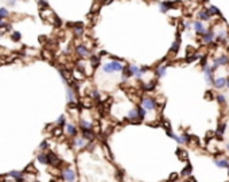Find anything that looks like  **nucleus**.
<instances>
[{"instance_id":"7","label":"nucleus","mask_w":229,"mask_h":182,"mask_svg":"<svg viewBox=\"0 0 229 182\" xmlns=\"http://www.w3.org/2000/svg\"><path fill=\"white\" fill-rule=\"evenodd\" d=\"M89 143H90V142H88L85 138H82V136H76V138L73 139V146L76 147V148H78V150L88 148Z\"/></svg>"},{"instance_id":"28","label":"nucleus","mask_w":229,"mask_h":182,"mask_svg":"<svg viewBox=\"0 0 229 182\" xmlns=\"http://www.w3.org/2000/svg\"><path fill=\"white\" fill-rule=\"evenodd\" d=\"M176 155L179 156V159H182V161H186V159H187V151H186V150H182V148H178V150H176Z\"/></svg>"},{"instance_id":"39","label":"nucleus","mask_w":229,"mask_h":182,"mask_svg":"<svg viewBox=\"0 0 229 182\" xmlns=\"http://www.w3.org/2000/svg\"><path fill=\"white\" fill-rule=\"evenodd\" d=\"M8 16V11L6 8H0V19H4Z\"/></svg>"},{"instance_id":"6","label":"nucleus","mask_w":229,"mask_h":182,"mask_svg":"<svg viewBox=\"0 0 229 182\" xmlns=\"http://www.w3.org/2000/svg\"><path fill=\"white\" fill-rule=\"evenodd\" d=\"M127 120L131 121V123H139L140 120V116H139V111H138V107H133L131 108L128 112H127Z\"/></svg>"},{"instance_id":"13","label":"nucleus","mask_w":229,"mask_h":182,"mask_svg":"<svg viewBox=\"0 0 229 182\" xmlns=\"http://www.w3.org/2000/svg\"><path fill=\"white\" fill-rule=\"evenodd\" d=\"M66 97H68L69 104H74V103L77 101V97H76V89H73L70 85H68V88H66Z\"/></svg>"},{"instance_id":"26","label":"nucleus","mask_w":229,"mask_h":182,"mask_svg":"<svg viewBox=\"0 0 229 182\" xmlns=\"http://www.w3.org/2000/svg\"><path fill=\"white\" fill-rule=\"evenodd\" d=\"M191 170H193V167H191V164H186V167L182 170V173H181V175L185 177V178H189V177H191Z\"/></svg>"},{"instance_id":"5","label":"nucleus","mask_w":229,"mask_h":182,"mask_svg":"<svg viewBox=\"0 0 229 182\" xmlns=\"http://www.w3.org/2000/svg\"><path fill=\"white\" fill-rule=\"evenodd\" d=\"M229 65V57H228V54H221V56H218V57H216L214 58V61H213V70H217L220 66H228Z\"/></svg>"},{"instance_id":"33","label":"nucleus","mask_w":229,"mask_h":182,"mask_svg":"<svg viewBox=\"0 0 229 182\" xmlns=\"http://www.w3.org/2000/svg\"><path fill=\"white\" fill-rule=\"evenodd\" d=\"M138 111H139V116H140V120H144V119L147 118V111L143 108L141 105L138 107Z\"/></svg>"},{"instance_id":"12","label":"nucleus","mask_w":229,"mask_h":182,"mask_svg":"<svg viewBox=\"0 0 229 182\" xmlns=\"http://www.w3.org/2000/svg\"><path fill=\"white\" fill-rule=\"evenodd\" d=\"M213 163L220 169H229V163H228V158H222V156H217V158L213 159Z\"/></svg>"},{"instance_id":"2","label":"nucleus","mask_w":229,"mask_h":182,"mask_svg":"<svg viewBox=\"0 0 229 182\" xmlns=\"http://www.w3.org/2000/svg\"><path fill=\"white\" fill-rule=\"evenodd\" d=\"M140 105L148 112V111H155V109L159 107V104H158V101H156L155 97L146 96L140 100Z\"/></svg>"},{"instance_id":"23","label":"nucleus","mask_w":229,"mask_h":182,"mask_svg":"<svg viewBox=\"0 0 229 182\" xmlns=\"http://www.w3.org/2000/svg\"><path fill=\"white\" fill-rule=\"evenodd\" d=\"M38 162L41 164H50V161H49V155H47V153H41L38 155Z\"/></svg>"},{"instance_id":"9","label":"nucleus","mask_w":229,"mask_h":182,"mask_svg":"<svg viewBox=\"0 0 229 182\" xmlns=\"http://www.w3.org/2000/svg\"><path fill=\"white\" fill-rule=\"evenodd\" d=\"M193 30L195 31V34L197 35H203V34H206L208 32V29H206L205 23L201 20H195L193 23Z\"/></svg>"},{"instance_id":"45","label":"nucleus","mask_w":229,"mask_h":182,"mask_svg":"<svg viewBox=\"0 0 229 182\" xmlns=\"http://www.w3.org/2000/svg\"><path fill=\"white\" fill-rule=\"evenodd\" d=\"M226 88H229V77L226 78Z\"/></svg>"},{"instance_id":"37","label":"nucleus","mask_w":229,"mask_h":182,"mask_svg":"<svg viewBox=\"0 0 229 182\" xmlns=\"http://www.w3.org/2000/svg\"><path fill=\"white\" fill-rule=\"evenodd\" d=\"M49 148V142L47 140H43L41 144H39V150L41 151H44V150H47Z\"/></svg>"},{"instance_id":"16","label":"nucleus","mask_w":229,"mask_h":182,"mask_svg":"<svg viewBox=\"0 0 229 182\" xmlns=\"http://www.w3.org/2000/svg\"><path fill=\"white\" fill-rule=\"evenodd\" d=\"M47 155H49V161H50L51 166H59V164L62 163V161L58 158V155H55L53 151H49V153H47Z\"/></svg>"},{"instance_id":"10","label":"nucleus","mask_w":229,"mask_h":182,"mask_svg":"<svg viewBox=\"0 0 229 182\" xmlns=\"http://www.w3.org/2000/svg\"><path fill=\"white\" fill-rule=\"evenodd\" d=\"M65 132H66L69 136H71V138H76V136L78 135V128H77V126H74L73 123H66V126H65Z\"/></svg>"},{"instance_id":"25","label":"nucleus","mask_w":229,"mask_h":182,"mask_svg":"<svg viewBox=\"0 0 229 182\" xmlns=\"http://www.w3.org/2000/svg\"><path fill=\"white\" fill-rule=\"evenodd\" d=\"M100 56H90V66L93 69H96L97 66H100Z\"/></svg>"},{"instance_id":"22","label":"nucleus","mask_w":229,"mask_h":182,"mask_svg":"<svg viewBox=\"0 0 229 182\" xmlns=\"http://www.w3.org/2000/svg\"><path fill=\"white\" fill-rule=\"evenodd\" d=\"M198 19H200L201 22H203V20H210L211 19V16L210 15H209V12L206 11V10H201L200 12H198Z\"/></svg>"},{"instance_id":"3","label":"nucleus","mask_w":229,"mask_h":182,"mask_svg":"<svg viewBox=\"0 0 229 182\" xmlns=\"http://www.w3.org/2000/svg\"><path fill=\"white\" fill-rule=\"evenodd\" d=\"M61 178L65 182H76L77 179V173L73 167H65L61 173Z\"/></svg>"},{"instance_id":"34","label":"nucleus","mask_w":229,"mask_h":182,"mask_svg":"<svg viewBox=\"0 0 229 182\" xmlns=\"http://www.w3.org/2000/svg\"><path fill=\"white\" fill-rule=\"evenodd\" d=\"M84 74H85V73H82V72L78 70V69L73 72V77H74V78H77V80H84V78H85V76H84Z\"/></svg>"},{"instance_id":"21","label":"nucleus","mask_w":229,"mask_h":182,"mask_svg":"<svg viewBox=\"0 0 229 182\" xmlns=\"http://www.w3.org/2000/svg\"><path fill=\"white\" fill-rule=\"evenodd\" d=\"M81 132H82V138H85L88 142H93L94 140L93 129H86V131H81Z\"/></svg>"},{"instance_id":"17","label":"nucleus","mask_w":229,"mask_h":182,"mask_svg":"<svg viewBox=\"0 0 229 182\" xmlns=\"http://www.w3.org/2000/svg\"><path fill=\"white\" fill-rule=\"evenodd\" d=\"M79 128H81V131L93 129V124H92V121L86 120V119H81V120H79Z\"/></svg>"},{"instance_id":"18","label":"nucleus","mask_w":229,"mask_h":182,"mask_svg":"<svg viewBox=\"0 0 229 182\" xmlns=\"http://www.w3.org/2000/svg\"><path fill=\"white\" fill-rule=\"evenodd\" d=\"M173 1H163V3H159V10L160 12H167L168 10H173Z\"/></svg>"},{"instance_id":"38","label":"nucleus","mask_w":229,"mask_h":182,"mask_svg":"<svg viewBox=\"0 0 229 182\" xmlns=\"http://www.w3.org/2000/svg\"><path fill=\"white\" fill-rule=\"evenodd\" d=\"M22 38V35H20V32H18V31H14V34H12V41H15V42H18L19 39Z\"/></svg>"},{"instance_id":"49","label":"nucleus","mask_w":229,"mask_h":182,"mask_svg":"<svg viewBox=\"0 0 229 182\" xmlns=\"http://www.w3.org/2000/svg\"><path fill=\"white\" fill-rule=\"evenodd\" d=\"M228 51H229V46H228Z\"/></svg>"},{"instance_id":"36","label":"nucleus","mask_w":229,"mask_h":182,"mask_svg":"<svg viewBox=\"0 0 229 182\" xmlns=\"http://www.w3.org/2000/svg\"><path fill=\"white\" fill-rule=\"evenodd\" d=\"M205 99H206V100H216V96L213 94V92H211V91H208L205 93Z\"/></svg>"},{"instance_id":"24","label":"nucleus","mask_w":229,"mask_h":182,"mask_svg":"<svg viewBox=\"0 0 229 182\" xmlns=\"http://www.w3.org/2000/svg\"><path fill=\"white\" fill-rule=\"evenodd\" d=\"M155 86H156V82L150 81V82H147V84H144V85H141V89H143L144 92H152L154 89H155Z\"/></svg>"},{"instance_id":"50","label":"nucleus","mask_w":229,"mask_h":182,"mask_svg":"<svg viewBox=\"0 0 229 182\" xmlns=\"http://www.w3.org/2000/svg\"><path fill=\"white\" fill-rule=\"evenodd\" d=\"M228 163H229V158H228Z\"/></svg>"},{"instance_id":"1","label":"nucleus","mask_w":229,"mask_h":182,"mask_svg":"<svg viewBox=\"0 0 229 182\" xmlns=\"http://www.w3.org/2000/svg\"><path fill=\"white\" fill-rule=\"evenodd\" d=\"M127 65L123 61H119V59H111V61H106L105 64H103V72L105 74H112V73H121L124 70Z\"/></svg>"},{"instance_id":"19","label":"nucleus","mask_w":229,"mask_h":182,"mask_svg":"<svg viewBox=\"0 0 229 182\" xmlns=\"http://www.w3.org/2000/svg\"><path fill=\"white\" fill-rule=\"evenodd\" d=\"M121 77H123L124 81H128L131 77H133L132 72H131V69H129V65H127L125 68H124V70L121 72Z\"/></svg>"},{"instance_id":"27","label":"nucleus","mask_w":229,"mask_h":182,"mask_svg":"<svg viewBox=\"0 0 229 182\" xmlns=\"http://www.w3.org/2000/svg\"><path fill=\"white\" fill-rule=\"evenodd\" d=\"M206 11L209 12V15H210V16H217V15H218V16H221L218 8H217V7H214V6H210L209 8H206Z\"/></svg>"},{"instance_id":"15","label":"nucleus","mask_w":229,"mask_h":182,"mask_svg":"<svg viewBox=\"0 0 229 182\" xmlns=\"http://www.w3.org/2000/svg\"><path fill=\"white\" fill-rule=\"evenodd\" d=\"M213 86H214L216 89H224V88H226V78H225V77H217V78H214Z\"/></svg>"},{"instance_id":"29","label":"nucleus","mask_w":229,"mask_h":182,"mask_svg":"<svg viewBox=\"0 0 229 182\" xmlns=\"http://www.w3.org/2000/svg\"><path fill=\"white\" fill-rule=\"evenodd\" d=\"M55 124L58 127H65V126H66V116H65V115H61V116L57 119Z\"/></svg>"},{"instance_id":"4","label":"nucleus","mask_w":229,"mask_h":182,"mask_svg":"<svg viewBox=\"0 0 229 182\" xmlns=\"http://www.w3.org/2000/svg\"><path fill=\"white\" fill-rule=\"evenodd\" d=\"M202 72H203V77H205V81L208 85H213V82H214V70H213V66L210 64L205 65L202 68Z\"/></svg>"},{"instance_id":"42","label":"nucleus","mask_w":229,"mask_h":182,"mask_svg":"<svg viewBox=\"0 0 229 182\" xmlns=\"http://www.w3.org/2000/svg\"><path fill=\"white\" fill-rule=\"evenodd\" d=\"M179 178V175L176 173H173V174H170V178H168V182H173V181H176V179Z\"/></svg>"},{"instance_id":"32","label":"nucleus","mask_w":229,"mask_h":182,"mask_svg":"<svg viewBox=\"0 0 229 182\" xmlns=\"http://www.w3.org/2000/svg\"><path fill=\"white\" fill-rule=\"evenodd\" d=\"M74 26H76V29H74V34H76L77 37H81L84 34V29L81 27V23L74 24Z\"/></svg>"},{"instance_id":"35","label":"nucleus","mask_w":229,"mask_h":182,"mask_svg":"<svg viewBox=\"0 0 229 182\" xmlns=\"http://www.w3.org/2000/svg\"><path fill=\"white\" fill-rule=\"evenodd\" d=\"M90 99H93V100H100V92L98 91H96V89H94V91H92L90 92Z\"/></svg>"},{"instance_id":"11","label":"nucleus","mask_w":229,"mask_h":182,"mask_svg":"<svg viewBox=\"0 0 229 182\" xmlns=\"http://www.w3.org/2000/svg\"><path fill=\"white\" fill-rule=\"evenodd\" d=\"M76 51L81 58H88V57H90V51H89V49L85 46V45H78V46L76 47Z\"/></svg>"},{"instance_id":"40","label":"nucleus","mask_w":229,"mask_h":182,"mask_svg":"<svg viewBox=\"0 0 229 182\" xmlns=\"http://www.w3.org/2000/svg\"><path fill=\"white\" fill-rule=\"evenodd\" d=\"M193 23H194V22H191V20H185V22H183V26H185L186 30H190L191 27H193Z\"/></svg>"},{"instance_id":"47","label":"nucleus","mask_w":229,"mask_h":182,"mask_svg":"<svg viewBox=\"0 0 229 182\" xmlns=\"http://www.w3.org/2000/svg\"><path fill=\"white\" fill-rule=\"evenodd\" d=\"M228 175H229V169H228Z\"/></svg>"},{"instance_id":"20","label":"nucleus","mask_w":229,"mask_h":182,"mask_svg":"<svg viewBox=\"0 0 229 182\" xmlns=\"http://www.w3.org/2000/svg\"><path fill=\"white\" fill-rule=\"evenodd\" d=\"M179 46H181V37L176 35L175 42L173 43V46H171V49H170V53L176 54V53H178V50H179Z\"/></svg>"},{"instance_id":"44","label":"nucleus","mask_w":229,"mask_h":182,"mask_svg":"<svg viewBox=\"0 0 229 182\" xmlns=\"http://www.w3.org/2000/svg\"><path fill=\"white\" fill-rule=\"evenodd\" d=\"M185 182H197V181H195V179H194L193 177H189V178H186V181H185Z\"/></svg>"},{"instance_id":"31","label":"nucleus","mask_w":229,"mask_h":182,"mask_svg":"<svg viewBox=\"0 0 229 182\" xmlns=\"http://www.w3.org/2000/svg\"><path fill=\"white\" fill-rule=\"evenodd\" d=\"M9 177H14L15 179H18V178L24 177V173L23 171H18V170H12V171H9Z\"/></svg>"},{"instance_id":"41","label":"nucleus","mask_w":229,"mask_h":182,"mask_svg":"<svg viewBox=\"0 0 229 182\" xmlns=\"http://www.w3.org/2000/svg\"><path fill=\"white\" fill-rule=\"evenodd\" d=\"M82 105L85 107V108H90L92 101H90V100H88V99H84V100H82Z\"/></svg>"},{"instance_id":"8","label":"nucleus","mask_w":229,"mask_h":182,"mask_svg":"<svg viewBox=\"0 0 229 182\" xmlns=\"http://www.w3.org/2000/svg\"><path fill=\"white\" fill-rule=\"evenodd\" d=\"M201 42H202L203 45H211V43H214V42H216V31H213V30H208V32L202 35V39H201Z\"/></svg>"},{"instance_id":"14","label":"nucleus","mask_w":229,"mask_h":182,"mask_svg":"<svg viewBox=\"0 0 229 182\" xmlns=\"http://www.w3.org/2000/svg\"><path fill=\"white\" fill-rule=\"evenodd\" d=\"M171 64H165V65H159L158 68L155 69V76L158 77V78H160V77H165L166 73H167V68L170 66Z\"/></svg>"},{"instance_id":"48","label":"nucleus","mask_w":229,"mask_h":182,"mask_svg":"<svg viewBox=\"0 0 229 182\" xmlns=\"http://www.w3.org/2000/svg\"><path fill=\"white\" fill-rule=\"evenodd\" d=\"M32 182H39V181H32Z\"/></svg>"},{"instance_id":"43","label":"nucleus","mask_w":229,"mask_h":182,"mask_svg":"<svg viewBox=\"0 0 229 182\" xmlns=\"http://www.w3.org/2000/svg\"><path fill=\"white\" fill-rule=\"evenodd\" d=\"M53 134H54V136H61V135H62V127H58V128H55Z\"/></svg>"},{"instance_id":"46","label":"nucleus","mask_w":229,"mask_h":182,"mask_svg":"<svg viewBox=\"0 0 229 182\" xmlns=\"http://www.w3.org/2000/svg\"><path fill=\"white\" fill-rule=\"evenodd\" d=\"M226 151H229V143H226Z\"/></svg>"},{"instance_id":"30","label":"nucleus","mask_w":229,"mask_h":182,"mask_svg":"<svg viewBox=\"0 0 229 182\" xmlns=\"http://www.w3.org/2000/svg\"><path fill=\"white\" fill-rule=\"evenodd\" d=\"M216 100H217V103L220 104V105H225L226 104V97L225 94H216Z\"/></svg>"}]
</instances>
